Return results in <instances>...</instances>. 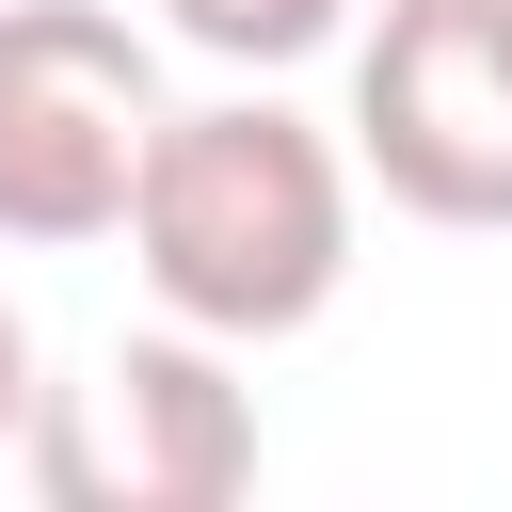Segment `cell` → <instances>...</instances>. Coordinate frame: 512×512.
Here are the masks:
<instances>
[{
    "label": "cell",
    "mask_w": 512,
    "mask_h": 512,
    "mask_svg": "<svg viewBox=\"0 0 512 512\" xmlns=\"http://www.w3.org/2000/svg\"><path fill=\"white\" fill-rule=\"evenodd\" d=\"M16 448H32V496L64 512H224L256 480V400L224 336L160 320V336H112L80 384H48Z\"/></svg>",
    "instance_id": "obj_3"
},
{
    "label": "cell",
    "mask_w": 512,
    "mask_h": 512,
    "mask_svg": "<svg viewBox=\"0 0 512 512\" xmlns=\"http://www.w3.org/2000/svg\"><path fill=\"white\" fill-rule=\"evenodd\" d=\"M352 176L384 208L496 240L512 224V0H384L352 48Z\"/></svg>",
    "instance_id": "obj_4"
},
{
    "label": "cell",
    "mask_w": 512,
    "mask_h": 512,
    "mask_svg": "<svg viewBox=\"0 0 512 512\" xmlns=\"http://www.w3.org/2000/svg\"><path fill=\"white\" fill-rule=\"evenodd\" d=\"M208 64H304V48H336L352 32V0H160Z\"/></svg>",
    "instance_id": "obj_5"
},
{
    "label": "cell",
    "mask_w": 512,
    "mask_h": 512,
    "mask_svg": "<svg viewBox=\"0 0 512 512\" xmlns=\"http://www.w3.org/2000/svg\"><path fill=\"white\" fill-rule=\"evenodd\" d=\"M160 144V64L112 0H0V240H128V176Z\"/></svg>",
    "instance_id": "obj_2"
},
{
    "label": "cell",
    "mask_w": 512,
    "mask_h": 512,
    "mask_svg": "<svg viewBox=\"0 0 512 512\" xmlns=\"http://www.w3.org/2000/svg\"><path fill=\"white\" fill-rule=\"evenodd\" d=\"M128 256L160 288V320L256 352V336H304L336 288H352V160L288 112V96H208V112H160L144 176H128Z\"/></svg>",
    "instance_id": "obj_1"
},
{
    "label": "cell",
    "mask_w": 512,
    "mask_h": 512,
    "mask_svg": "<svg viewBox=\"0 0 512 512\" xmlns=\"http://www.w3.org/2000/svg\"><path fill=\"white\" fill-rule=\"evenodd\" d=\"M32 432V336H16V304H0V448Z\"/></svg>",
    "instance_id": "obj_6"
}]
</instances>
